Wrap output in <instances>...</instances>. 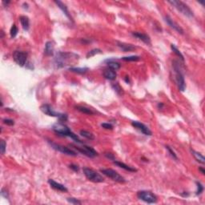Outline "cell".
I'll return each instance as SVG.
<instances>
[{
    "label": "cell",
    "mask_w": 205,
    "mask_h": 205,
    "mask_svg": "<svg viewBox=\"0 0 205 205\" xmlns=\"http://www.w3.org/2000/svg\"><path fill=\"white\" fill-rule=\"evenodd\" d=\"M196 187H197V190H196V194L197 196H199V195H200V194L203 192V186L200 183V182H196Z\"/></svg>",
    "instance_id": "33"
},
{
    "label": "cell",
    "mask_w": 205,
    "mask_h": 205,
    "mask_svg": "<svg viewBox=\"0 0 205 205\" xmlns=\"http://www.w3.org/2000/svg\"><path fill=\"white\" fill-rule=\"evenodd\" d=\"M137 197L148 203H156L157 202V196L150 191H139L137 192Z\"/></svg>",
    "instance_id": "7"
},
{
    "label": "cell",
    "mask_w": 205,
    "mask_h": 205,
    "mask_svg": "<svg viewBox=\"0 0 205 205\" xmlns=\"http://www.w3.org/2000/svg\"><path fill=\"white\" fill-rule=\"evenodd\" d=\"M101 127L104 129H113V125L110 123H104L101 124Z\"/></svg>",
    "instance_id": "37"
},
{
    "label": "cell",
    "mask_w": 205,
    "mask_h": 205,
    "mask_svg": "<svg viewBox=\"0 0 205 205\" xmlns=\"http://www.w3.org/2000/svg\"><path fill=\"white\" fill-rule=\"evenodd\" d=\"M170 4H172L173 7L179 11L181 14H183L185 16L188 17V18H192L194 17L193 11H191L190 7L184 3V2L181 1H177V0H172V1H168Z\"/></svg>",
    "instance_id": "4"
},
{
    "label": "cell",
    "mask_w": 205,
    "mask_h": 205,
    "mask_svg": "<svg viewBox=\"0 0 205 205\" xmlns=\"http://www.w3.org/2000/svg\"><path fill=\"white\" fill-rule=\"evenodd\" d=\"M101 53H102V51L100 49H98V48H96V49H93V50H92V51H90L87 53V59H89V58L94 56V55H95V54H101Z\"/></svg>",
    "instance_id": "29"
},
{
    "label": "cell",
    "mask_w": 205,
    "mask_h": 205,
    "mask_svg": "<svg viewBox=\"0 0 205 205\" xmlns=\"http://www.w3.org/2000/svg\"><path fill=\"white\" fill-rule=\"evenodd\" d=\"M122 59H123V60H124V61L135 62V61H139V59H140V57L138 56V55H131V56L123 57V58H122Z\"/></svg>",
    "instance_id": "28"
},
{
    "label": "cell",
    "mask_w": 205,
    "mask_h": 205,
    "mask_svg": "<svg viewBox=\"0 0 205 205\" xmlns=\"http://www.w3.org/2000/svg\"><path fill=\"white\" fill-rule=\"evenodd\" d=\"M132 125L135 128L139 130V132H141L145 135H152V132H151V130L149 129L148 127H147L146 125H144V123L138 122V121H134V122L132 123Z\"/></svg>",
    "instance_id": "12"
},
{
    "label": "cell",
    "mask_w": 205,
    "mask_h": 205,
    "mask_svg": "<svg viewBox=\"0 0 205 205\" xmlns=\"http://www.w3.org/2000/svg\"><path fill=\"white\" fill-rule=\"evenodd\" d=\"M111 87H112V88L115 90V92H116L118 95H121L123 93V91H122L123 89H122L120 86L119 84H117V83H114V84L111 85Z\"/></svg>",
    "instance_id": "31"
},
{
    "label": "cell",
    "mask_w": 205,
    "mask_h": 205,
    "mask_svg": "<svg viewBox=\"0 0 205 205\" xmlns=\"http://www.w3.org/2000/svg\"><path fill=\"white\" fill-rule=\"evenodd\" d=\"M80 135L82 137H84L86 139H90V140H93L95 139V135L92 134V132H87V131H85V130H82L80 131Z\"/></svg>",
    "instance_id": "26"
},
{
    "label": "cell",
    "mask_w": 205,
    "mask_h": 205,
    "mask_svg": "<svg viewBox=\"0 0 205 205\" xmlns=\"http://www.w3.org/2000/svg\"><path fill=\"white\" fill-rule=\"evenodd\" d=\"M1 196H3L5 199L9 200V193H8V191L6 188H2V190H1Z\"/></svg>",
    "instance_id": "36"
},
{
    "label": "cell",
    "mask_w": 205,
    "mask_h": 205,
    "mask_svg": "<svg viewBox=\"0 0 205 205\" xmlns=\"http://www.w3.org/2000/svg\"><path fill=\"white\" fill-rule=\"evenodd\" d=\"M48 184L51 185V187L52 188H54V190H57V191H63V192H67V191H68L67 188L64 185L59 184L58 182L54 181V179H48Z\"/></svg>",
    "instance_id": "14"
},
{
    "label": "cell",
    "mask_w": 205,
    "mask_h": 205,
    "mask_svg": "<svg viewBox=\"0 0 205 205\" xmlns=\"http://www.w3.org/2000/svg\"><path fill=\"white\" fill-rule=\"evenodd\" d=\"M114 163H115L116 166H118V167H121V168H123V169L126 170V171H128V172H137V169H135V168H134V167H131V166H128V165L125 164L124 163L120 162V161L115 160L114 161Z\"/></svg>",
    "instance_id": "21"
},
{
    "label": "cell",
    "mask_w": 205,
    "mask_h": 205,
    "mask_svg": "<svg viewBox=\"0 0 205 205\" xmlns=\"http://www.w3.org/2000/svg\"><path fill=\"white\" fill-rule=\"evenodd\" d=\"M67 200L70 203H72V204H81V201L77 200L76 198H67Z\"/></svg>",
    "instance_id": "35"
},
{
    "label": "cell",
    "mask_w": 205,
    "mask_h": 205,
    "mask_svg": "<svg viewBox=\"0 0 205 205\" xmlns=\"http://www.w3.org/2000/svg\"><path fill=\"white\" fill-rule=\"evenodd\" d=\"M105 62L107 63V65L108 66L109 68L112 69L114 71H117L120 68V64L113 60V59H107Z\"/></svg>",
    "instance_id": "22"
},
{
    "label": "cell",
    "mask_w": 205,
    "mask_h": 205,
    "mask_svg": "<svg viewBox=\"0 0 205 205\" xmlns=\"http://www.w3.org/2000/svg\"><path fill=\"white\" fill-rule=\"evenodd\" d=\"M171 48H172V51L174 52L175 54H176L177 56H179V58H180V59H181L182 61L184 62V55L182 54V53L180 51H179V50L176 47H175V44H172L171 45Z\"/></svg>",
    "instance_id": "27"
},
{
    "label": "cell",
    "mask_w": 205,
    "mask_h": 205,
    "mask_svg": "<svg viewBox=\"0 0 205 205\" xmlns=\"http://www.w3.org/2000/svg\"><path fill=\"white\" fill-rule=\"evenodd\" d=\"M19 20H20L22 27L23 28V30L28 31L29 27H30V20H29L28 17L25 16V15H22L19 18Z\"/></svg>",
    "instance_id": "20"
},
{
    "label": "cell",
    "mask_w": 205,
    "mask_h": 205,
    "mask_svg": "<svg viewBox=\"0 0 205 205\" xmlns=\"http://www.w3.org/2000/svg\"><path fill=\"white\" fill-rule=\"evenodd\" d=\"M18 31H19L18 27H17L14 24H13L11 26V30H10V35H11V38H14V37L17 36Z\"/></svg>",
    "instance_id": "30"
},
{
    "label": "cell",
    "mask_w": 205,
    "mask_h": 205,
    "mask_svg": "<svg viewBox=\"0 0 205 205\" xmlns=\"http://www.w3.org/2000/svg\"><path fill=\"white\" fill-rule=\"evenodd\" d=\"M54 3H55V4L59 7V8L62 11L64 12V14H65L67 18H68L69 20H71V21L73 22V19H72L71 14H70V13H69V11H68L67 7L66 5L64 4V2H62L61 1H54Z\"/></svg>",
    "instance_id": "16"
},
{
    "label": "cell",
    "mask_w": 205,
    "mask_h": 205,
    "mask_svg": "<svg viewBox=\"0 0 205 205\" xmlns=\"http://www.w3.org/2000/svg\"><path fill=\"white\" fill-rule=\"evenodd\" d=\"M40 110L44 114L47 115L48 116H51V117H57L59 119V120L61 122H65L67 120V116L66 114H62L57 112L53 109L51 105L49 104H42L40 107Z\"/></svg>",
    "instance_id": "5"
},
{
    "label": "cell",
    "mask_w": 205,
    "mask_h": 205,
    "mask_svg": "<svg viewBox=\"0 0 205 205\" xmlns=\"http://www.w3.org/2000/svg\"><path fill=\"white\" fill-rule=\"evenodd\" d=\"M27 56H28V54L26 52L22 51H15L13 53V59H14V62L20 67L25 66V64H26V60H27Z\"/></svg>",
    "instance_id": "10"
},
{
    "label": "cell",
    "mask_w": 205,
    "mask_h": 205,
    "mask_svg": "<svg viewBox=\"0 0 205 205\" xmlns=\"http://www.w3.org/2000/svg\"><path fill=\"white\" fill-rule=\"evenodd\" d=\"M132 36L137 38L139 40H141L142 42H144V43H146L148 45L151 44V39L148 35L144 33H141V32H132Z\"/></svg>",
    "instance_id": "15"
},
{
    "label": "cell",
    "mask_w": 205,
    "mask_h": 205,
    "mask_svg": "<svg viewBox=\"0 0 205 205\" xmlns=\"http://www.w3.org/2000/svg\"><path fill=\"white\" fill-rule=\"evenodd\" d=\"M2 3H3V4H7V5L10 3V1H7V2H5V1H3V2H2Z\"/></svg>",
    "instance_id": "44"
},
{
    "label": "cell",
    "mask_w": 205,
    "mask_h": 205,
    "mask_svg": "<svg viewBox=\"0 0 205 205\" xmlns=\"http://www.w3.org/2000/svg\"><path fill=\"white\" fill-rule=\"evenodd\" d=\"M100 172L104 175H106L108 178L111 179L112 180L116 182H118V183H121V184H123L126 182L125 179L123 178L121 175H120L117 172H116L115 170L113 169H110V168H107V169H101Z\"/></svg>",
    "instance_id": "9"
},
{
    "label": "cell",
    "mask_w": 205,
    "mask_h": 205,
    "mask_svg": "<svg viewBox=\"0 0 205 205\" xmlns=\"http://www.w3.org/2000/svg\"><path fill=\"white\" fill-rule=\"evenodd\" d=\"M52 129L54 131L56 134L59 135H63V136H67L71 137V139H74L75 141L79 143V144H82V142L81 141L79 138L77 136V135H76L75 133L71 132L70 128H69L67 125L64 124L62 123H55V124L53 126Z\"/></svg>",
    "instance_id": "2"
},
{
    "label": "cell",
    "mask_w": 205,
    "mask_h": 205,
    "mask_svg": "<svg viewBox=\"0 0 205 205\" xmlns=\"http://www.w3.org/2000/svg\"><path fill=\"white\" fill-rule=\"evenodd\" d=\"M48 143L51 144V146L52 148L54 149V150H56V151H59V152H61V153L65 154V155H67V156H77V153H76V151H74L73 150H71V149L68 148H67V147H64V146H62V145H59V144H54V143L51 142V141H48Z\"/></svg>",
    "instance_id": "11"
},
{
    "label": "cell",
    "mask_w": 205,
    "mask_h": 205,
    "mask_svg": "<svg viewBox=\"0 0 205 205\" xmlns=\"http://www.w3.org/2000/svg\"><path fill=\"white\" fill-rule=\"evenodd\" d=\"M104 77L108 80H115L116 79V76H117V74H116V71L112 70V69H106L105 71H104Z\"/></svg>",
    "instance_id": "18"
},
{
    "label": "cell",
    "mask_w": 205,
    "mask_h": 205,
    "mask_svg": "<svg viewBox=\"0 0 205 205\" xmlns=\"http://www.w3.org/2000/svg\"><path fill=\"white\" fill-rule=\"evenodd\" d=\"M54 42H51V41H48V42H46L45 44V48H44V54L47 55V56H51V55H53L54 54Z\"/></svg>",
    "instance_id": "17"
},
{
    "label": "cell",
    "mask_w": 205,
    "mask_h": 205,
    "mask_svg": "<svg viewBox=\"0 0 205 205\" xmlns=\"http://www.w3.org/2000/svg\"><path fill=\"white\" fill-rule=\"evenodd\" d=\"M191 154H192V156H194V158L196 159V160L197 161V162L202 163V164H203V163H205V159L202 154L198 152V151H194V150H191Z\"/></svg>",
    "instance_id": "23"
},
{
    "label": "cell",
    "mask_w": 205,
    "mask_h": 205,
    "mask_svg": "<svg viewBox=\"0 0 205 205\" xmlns=\"http://www.w3.org/2000/svg\"><path fill=\"white\" fill-rule=\"evenodd\" d=\"M125 81L128 83V82H130V80H129V78H128V76H126V78H125Z\"/></svg>",
    "instance_id": "43"
},
{
    "label": "cell",
    "mask_w": 205,
    "mask_h": 205,
    "mask_svg": "<svg viewBox=\"0 0 205 205\" xmlns=\"http://www.w3.org/2000/svg\"><path fill=\"white\" fill-rule=\"evenodd\" d=\"M172 67H173V70H174L175 80L176 82L177 87L180 92H184L186 89V83H185V80H184V74L182 72L179 63L177 61H173Z\"/></svg>",
    "instance_id": "3"
},
{
    "label": "cell",
    "mask_w": 205,
    "mask_h": 205,
    "mask_svg": "<svg viewBox=\"0 0 205 205\" xmlns=\"http://www.w3.org/2000/svg\"><path fill=\"white\" fill-rule=\"evenodd\" d=\"M71 146L73 147L75 149H76L79 152H80L82 155H84V156H87V157H90V158H94V157L98 156L97 151L94 148H92V147L87 146V145H84V144L82 145V146L71 144Z\"/></svg>",
    "instance_id": "8"
},
{
    "label": "cell",
    "mask_w": 205,
    "mask_h": 205,
    "mask_svg": "<svg viewBox=\"0 0 205 205\" xmlns=\"http://www.w3.org/2000/svg\"><path fill=\"white\" fill-rule=\"evenodd\" d=\"M89 70L88 67H70L69 68V71H72L74 73H77V74H85L86 72H87Z\"/></svg>",
    "instance_id": "25"
},
{
    "label": "cell",
    "mask_w": 205,
    "mask_h": 205,
    "mask_svg": "<svg viewBox=\"0 0 205 205\" xmlns=\"http://www.w3.org/2000/svg\"><path fill=\"white\" fill-rule=\"evenodd\" d=\"M199 171H200V172H201V173H202V174H203V175H204V174H205V170L203 169V167H200V168H199Z\"/></svg>",
    "instance_id": "41"
},
{
    "label": "cell",
    "mask_w": 205,
    "mask_h": 205,
    "mask_svg": "<svg viewBox=\"0 0 205 205\" xmlns=\"http://www.w3.org/2000/svg\"><path fill=\"white\" fill-rule=\"evenodd\" d=\"M76 109L77 111H80L82 113L87 114V115H93V114H94V111H92V109L88 108V107H86L79 106V105H78V106H76Z\"/></svg>",
    "instance_id": "24"
},
{
    "label": "cell",
    "mask_w": 205,
    "mask_h": 205,
    "mask_svg": "<svg viewBox=\"0 0 205 205\" xmlns=\"http://www.w3.org/2000/svg\"><path fill=\"white\" fill-rule=\"evenodd\" d=\"M3 123L5 124L9 125V126H12V125L14 124V122L13 120H11V119H4L3 120Z\"/></svg>",
    "instance_id": "38"
},
{
    "label": "cell",
    "mask_w": 205,
    "mask_h": 205,
    "mask_svg": "<svg viewBox=\"0 0 205 205\" xmlns=\"http://www.w3.org/2000/svg\"><path fill=\"white\" fill-rule=\"evenodd\" d=\"M164 21L167 23L168 26H170L172 29H174L175 31H176L178 33L183 35L184 34V30L182 29V27L179 26V24H177L173 19L169 16V15H165L164 16Z\"/></svg>",
    "instance_id": "13"
},
{
    "label": "cell",
    "mask_w": 205,
    "mask_h": 205,
    "mask_svg": "<svg viewBox=\"0 0 205 205\" xmlns=\"http://www.w3.org/2000/svg\"><path fill=\"white\" fill-rule=\"evenodd\" d=\"M82 172H83V174L86 176V178L90 181L94 182V183H102V182L104 181V177L92 168L83 167Z\"/></svg>",
    "instance_id": "6"
},
{
    "label": "cell",
    "mask_w": 205,
    "mask_h": 205,
    "mask_svg": "<svg viewBox=\"0 0 205 205\" xmlns=\"http://www.w3.org/2000/svg\"><path fill=\"white\" fill-rule=\"evenodd\" d=\"M165 148H166V149H167V151H168V153L170 154V156H172V158L174 159V160H178V157H177L175 152V151H173V150H172V149L169 146H166Z\"/></svg>",
    "instance_id": "32"
},
{
    "label": "cell",
    "mask_w": 205,
    "mask_h": 205,
    "mask_svg": "<svg viewBox=\"0 0 205 205\" xmlns=\"http://www.w3.org/2000/svg\"><path fill=\"white\" fill-rule=\"evenodd\" d=\"M163 107V104H162V103H160V104H158V107L159 108H162Z\"/></svg>",
    "instance_id": "42"
},
{
    "label": "cell",
    "mask_w": 205,
    "mask_h": 205,
    "mask_svg": "<svg viewBox=\"0 0 205 205\" xmlns=\"http://www.w3.org/2000/svg\"><path fill=\"white\" fill-rule=\"evenodd\" d=\"M104 155H105V156H106L107 159H109V160H115V156H114L113 154L105 153Z\"/></svg>",
    "instance_id": "40"
},
{
    "label": "cell",
    "mask_w": 205,
    "mask_h": 205,
    "mask_svg": "<svg viewBox=\"0 0 205 205\" xmlns=\"http://www.w3.org/2000/svg\"><path fill=\"white\" fill-rule=\"evenodd\" d=\"M79 59L78 54L72 52H58L54 57V65L56 68H62L76 63Z\"/></svg>",
    "instance_id": "1"
},
{
    "label": "cell",
    "mask_w": 205,
    "mask_h": 205,
    "mask_svg": "<svg viewBox=\"0 0 205 205\" xmlns=\"http://www.w3.org/2000/svg\"><path fill=\"white\" fill-rule=\"evenodd\" d=\"M117 46H118L123 51L127 52V51H132L133 50H135L136 47L133 46L132 44H127V43H125V42H121L117 41Z\"/></svg>",
    "instance_id": "19"
},
{
    "label": "cell",
    "mask_w": 205,
    "mask_h": 205,
    "mask_svg": "<svg viewBox=\"0 0 205 205\" xmlns=\"http://www.w3.org/2000/svg\"><path fill=\"white\" fill-rule=\"evenodd\" d=\"M69 167L71 168V169H72L74 171V172H78L79 170V167L78 165L76 164H70L69 165Z\"/></svg>",
    "instance_id": "39"
},
{
    "label": "cell",
    "mask_w": 205,
    "mask_h": 205,
    "mask_svg": "<svg viewBox=\"0 0 205 205\" xmlns=\"http://www.w3.org/2000/svg\"><path fill=\"white\" fill-rule=\"evenodd\" d=\"M6 148H7V144H6V142L3 139H2L1 140V146H0V151H1V154L2 155H3L5 153Z\"/></svg>",
    "instance_id": "34"
}]
</instances>
